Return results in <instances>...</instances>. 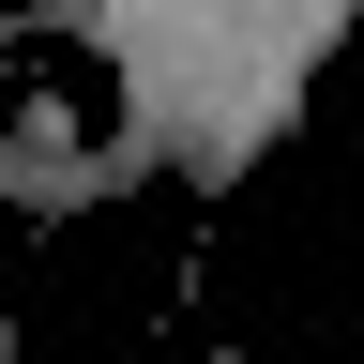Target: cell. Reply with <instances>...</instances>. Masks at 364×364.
<instances>
[]
</instances>
